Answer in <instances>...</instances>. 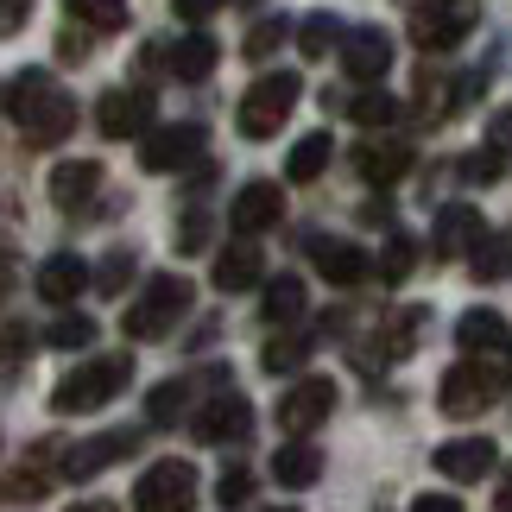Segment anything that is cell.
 Returning a JSON list of instances; mask_svg holds the SVG:
<instances>
[{
  "mask_svg": "<svg viewBox=\"0 0 512 512\" xmlns=\"http://www.w3.org/2000/svg\"><path fill=\"white\" fill-rule=\"evenodd\" d=\"M323 475V456H317V443H279V456H272V481L279 487H310Z\"/></svg>",
  "mask_w": 512,
  "mask_h": 512,
  "instance_id": "cell-24",
  "label": "cell"
},
{
  "mask_svg": "<svg viewBox=\"0 0 512 512\" xmlns=\"http://www.w3.org/2000/svg\"><path fill=\"white\" fill-rule=\"evenodd\" d=\"M329 133H310V140H298L291 146V159H285V177L291 184H310V177H323V165H329Z\"/></svg>",
  "mask_w": 512,
  "mask_h": 512,
  "instance_id": "cell-25",
  "label": "cell"
},
{
  "mask_svg": "<svg viewBox=\"0 0 512 512\" xmlns=\"http://www.w3.org/2000/svg\"><path fill=\"white\" fill-rule=\"evenodd\" d=\"M95 190H102V165L95 159H64L51 171V203L57 209H83Z\"/></svg>",
  "mask_w": 512,
  "mask_h": 512,
  "instance_id": "cell-21",
  "label": "cell"
},
{
  "mask_svg": "<svg viewBox=\"0 0 512 512\" xmlns=\"http://www.w3.org/2000/svg\"><path fill=\"white\" fill-rule=\"evenodd\" d=\"M437 475L449 481H481V475H494V443L487 437H456V443H443L437 449Z\"/></svg>",
  "mask_w": 512,
  "mask_h": 512,
  "instance_id": "cell-18",
  "label": "cell"
},
{
  "mask_svg": "<svg viewBox=\"0 0 512 512\" xmlns=\"http://www.w3.org/2000/svg\"><path fill=\"white\" fill-rule=\"evenodd\" d=\"M310 260H317V272L329 285H361L367 272H373V260L354 241H310Z\"/></svg>",
  "mask_w": 512,
  "mask_h": 512,
  "instance_id": "cell-19",
  "label": "cell"
},
{
  "mask_svg": "<svg viewBox=\"0 0 512 512\" xmlns=\"http://www.w3.org/2000/svg\"><path fill=\"white\" fill-rule=\"evenodd\" d=\"M184 310H190V279H177V272H159V279H146V291L127 304V336H140V342H165Z\"/></svg>",
  "mask_w": 512,
  "mask_h": 512,
  "instance_id": "cell-3",
  "label": "cell"
},
{
  "mask_svg": "<svg viewBox=\"0 0 512 512\" xmlns=\"http://www.w3.org/2000/svg\"><path fill=\"white\" fill-rule=\"evenodd\" d=\"M45 342H51V348H64V354H76V348H89V342H95V323L83 317V310H70V317H57V323L45 329Z\"/></svg>",
  "mask_w": 512,
  "mask_h": 512,
  "instance_id": "cell-32",
  "label": "cell"
},
{
  "mask_svg": "<svg viewBox=\"0 0 512 512\" xmlns=\"http://www.w3.org/2000/svg\"><path fill=\"white\" fill-rule=\"evenodd\" d=\"M475 19H481L475 0H430L411 13V38H418V51H449L475 32Z\"/></svg>",
  "mask_w": 512,
  "mask_h": 512,
  "instance_id": "cell-7",
  "label": "cell"
},
{
  "mask_svg": "<svg viewBox=\"0 0 512 512\" xmlns=\"http://www.w3.org/2000/svg\"><path fill=\"white\" fill-rule=\"evenodd\" d=\"M0 108L19 121V133H26L32 146H57L76 127V102L51 83V70H19L7 83V95H0Z\"/></svg>",
  "mask_w": 512,
  "mask_h": 512,
  "instance_id": "cell-1",
  "label": "cell"
},
{
  "mask_svg": "<svg viewBox=\"0 0 512 512\" xmlns=\"http://www.w3.org/2000/svg\"><path fill=\"white\" fill-rule=\"evenodd\" d=\"M348 114H354L361 127H392V121H399V102H392L386 89H361V95L348 102Z\"/></svg>",
  "mask_w": 512,
  "mask_h": 512,
  "instance_id": "cell-31",
  "label": "cell"
},
{
  "mask_svg": "<svg viewBox=\"0 0 512 512\" xmlns=\"http://www.w3.org/2000/svg\"><path fill=\"white\" fill-rule=\"evenodd\" d=\"M253 500V475H247V468H222V481H215V506H247Z\"/></svg>",
  "mask_w": 512,
  "mask_h": 512,
  "instance_id": "cell-36",
  "label": "cell"
},
{
  "mask_svg": "<svg viewBox=\"0 0 512 512\" xmlns=\"http://www.w3.org/2000/svg\"><path fill=\"white\" fill-rule=\"evenodd\" d=\"M222 7V0H177V19H190V26H203V19Z\"/></svg>",
  "mask_w": 512,
  "mask_h": 512,
  "instance_id": "cell-42",
  "label": "cell"
},
{
  "mask_svg": "<svg viewBox=\"0 0 512 512\" xmlns=\"http://www.w3.org/2000/svg\"><path fill=\"white\" fill-rule=\"evenodd\" d=\"M456 342H462L468 354H487V348H506L512 329H506L500 310H462V317H456Z\"/></svg>",
  "mask_w": 512,
  "mask_h": 512,
  "instance_id": "cell-23",
  "label": "cell"
},
{
  "mask_svg": "<svg viewBox=\"0 0 512 512\" xmlns=\"http://www.w3.org/2000/svg\"><path fill=\"white\" fill-rule=\"evenodd\" d=\"M298 95H304V83L291 70H266L260 83L241 95V133H247V140H272V133L291 121Z\"/></svg>",
  "mask_w": 512,
  "mask_h": 512,
  "instance_id": "cell-4",
  "label": "cell"
},
{
  "mask_svg": "<svg viewBox=\"0 0 512 512\" xmlns=\"http://www.w3.org/2000/svg\"><path fill=\"white\" fill-rule=\"evenodd\" d=\"M26 13H32V0H0V38H13L26 26Z\"/></svg>",
  "mask_w": 512,
  "mask_h": 512,
  "instance_id": "cell-41",
  "label": "cell"
},
{
  "mask_svg": "<svg viewBox=\"0 0 512 512\" xmlns=\"http://www.w3.org/2000/svg\"><path fill=\"white\" fill-rule=\"evenodd\" d=\"M64 7H70V19H83V26H121V19H127V0H64Z\"/></svg>",
  "mask_w": 512,
  "mask_h": 512,
  "instance_id": "cell-35",
  "label": "cell"
},
{
  "mask_svg": "<svg viewBox=\"0 0 512 512\" xmlns=\"http://www.w3.org/2000/svg\"><path fill=\"white\" fill-rule=\"evenodd\" d=\"M500 146H481V152H468V159H462V177H468V184H494V177H500Z\"/></svg>",
  "mask_w": 512,
  "mask_h": 512,
  "instance_id": "cell-39",
  "label": "cell"
},
{
  "mask_svg": "<svg viewBox=\"0 0 512 512\" xmlns=\"http://www.w3.org/2000/svg\"><path fill=\"white\" fill-rule=\"evenodd\" d=\"M140 443L133 430H102V437H89V443H76L70 456H64V481H95L108 462H121L127 449Z\"/></svg>",
  "mask_w": 512,
  "mask_h": 512,
  "instance_id": "cell-15",
  "label": "cell"
},
{
  "mask_svg": "<svg viewBox=\"0 0 512 512\" xmlns=\"http://www.w3.org/2000/svg\"><path fill=\"white\" fill-rule=\"evenodd\" d=\"M272 512H298V506H272Z\"/></svg>",
  "mask_w": 512,
  "mask_h": 512,
  "instance_id": "cell-49",
  "label": "cell"
},
{
  "mask_svg": "<svg viewBox=\"0 0 512 512\" xmlns=\"http://www.w3.org/2000/svg\"><path fill=\"white\" fill-rule=\"evenodd\" d=\"M95 272L76 260V253H51L45 266H38V298L45 304H76V291H89Z\"/></svg>",
  "mask_w": 512,
  "mask_h": 512,
  "instance_id": "cell-17",
  "label": "cell"
},
{
  "mask_svg": "<svg viewBox=\"0 0 512 512\" xmlns=\"http://www.w3.org/2000/svg\"><path fill=\"white\" fill-rule=\"evenodd\" d=\"M171 241H177V253H203V247H209V215H203V209H190L184 222H177Z\"/></svg>",
  "mask_w": 512,
  "mask_h": 512,
  "instance_id": "cell-37",
  "label": "cell"
},
{
  "mask_svg": "<svg viewBox=\"0 0 512 512\" xmlns=\"http://www.w3.org/2000/svg\"><path fill=\"white\" fill-rule=\"evenodd\" d=\"M184 405H190V380H165V386H152L146 418L152 424H177V418H184Z\"/></svg>",
  "mask_w": 512,
  "mask_h": 512,
  "instance_id": "cell-30",
  "label": "cell"
},
{
  "mask_svg": "<svg viewBox=\"0 0 512 512\" xmlns=\"http://www.w3.org/2000/svg\"><path fill=\"white\" fill-rule=\"evenodd\" d=\"M127 380H133V354L89 361V367H76V373H64V380L51 386V411H57V418H89V411L114 405V392H121Z\"/></svg>",
  "mask_w": 512,
  "mask_h": 512,
  "instance_id": "cell-2",
  "label": "cell"
},
{
  "mask_svg": "<svg viewBox=\"0 0 512 512\" xmlns=\"http://www.w3.org/2000/svg\"><path fill=\"white\" fill-rule=\"evenodd\" d=\"M430 323V310H399V317H392L386 323V361H399V354H411V348H418V329Z\"/></svg>",
  "mask_w": 512,
  "mask_h": 512,
  "instance_id": "cell-29",
  "label": "cell"
},
{
  "mask_svg": "<svg viewBox=\"0 0 512 512\" xmlns=\"http://www.w3.org/2000/svg\"><path fill=\"white\" fill-rule=\"evenodd\" d=\"M329 411H336V386H329V380H298L279 399V430H285V437H310Z\"/></svg>",
  "mask_w": 512,
  "mask_h": 512,
  "instance_id": "cell-10",
  "label": "cell"
},
{
  "mask_svg": "<svg viewBox=\"0 0 512 512\" xmlns=\"http://www.w3.org/2000/svg\"><path fill=\"white\" fill-rule=\"evenodd\" d=\"M411 512H462V500H456V494H424Z\"/></svg>",
  "mask_w": 512,
  "mask_h": 512,
  "instance_id": "cell-45",
  "label": "cell"
},
{
  "mask_svg": "<svg viewBox=\"0 0 512 512\" xmlns=\"http://www.w3.org/2000/svg\"><path fill=\"white\" fill-rule=\"evenodd\" d=\"M285 38H291V26H285V19H253V32H247V45H241V51L253 57V64H266V57L279 51Z\"/></svg>",
  "mask_w": 512,
  "mask_h": 512,
  "instance_id": "cell-34",
  "label": "cell"
},
{
  "mask_svg": "<svg viewBox=\"0 0 512 512\" xmlns=\"http://www.w3.org/2000/svg\"><path fill=\"white\" fill-rule=\"evenodd\" d=\"M342 70L354 76V83H380V76L392 70V38L380 26H348V38H342Z\"/></svg>",
  "mask_w": 512,
  "mask_h": 512,
  "instance_id": "cell-13",
  "label": "cell"
},
{
  "mask_svg": "<svg viewBox=\"0 0 512 512\" xmlns=\"http://www.w3.org/2000/svg\"><path fill=\"white\" fill-rule=\"evenodd\" d=\"M310 348H317V336H272V342L260 348V367H266V373H291V367L310 361Z\"/></svg>",
  "mask_w": 512,
  "mask_h": 512,
  "instance_id": "cell-26",
  "label": "cell"
},
{
  "mask_svg": "<svg viewBox=\"0 0 512 512\" xmlns=\"http://www.w3.org/2000/svg\"><path fill=\"white\" fill-rule=\"evenodd\" d=\"M196 152H203V127L177 121V127H152L146 140H140V165L146 171H184Z\"/></svg>",
  "mask_w": 512,
  "mask_h": 512,
  "instance_id": "cell-11",
  "label": "cell"
},
{
  "mask_svg": "<svg viewBox=\"0 0 512 512\" xmlns=\"http://www.w3.org/2000/svg\"><path fill=\"white\" fill-rule=\"evenodd\" d=\"M487 241V222H481V209H468V203H449L443 215H437V247L443 260H456V253H475Z\"/></svg>",
  "mask_w": 512,
  "mask_h": 512,
  "instance_id": "cell-16",
  "label": "cell"
},
{
  "mask_svg": "<svg viewBox=\"0 0 512 512\" xmlns=\"http://www.w3.org/2000/svg\"><path fill=\"white\" fill-rule=\"evenodd\" d=\"M494 399H500V367H487V361L449 367L443 386H437V405L449 411V418H475V411H487Z\"/></svg>",
  "mask_w": 512,
  "mask_h": 512,
  "instance_id": "cell-6",
  "label": "cell"
},
{
  "mask_svg": "<svg viewBox=\"0 0 512 512\" xmlns=\"http://www.w3.org/2000/svg\"><path fill=\"white\" fill-rule=\"evenodd\" d=\"M260 279H266V253H260L253 234H241L234 247L215 253V291H228V298H234V291H253Z\"/></svg>",
  "mask_w": 512,
  "mask_h": 512,
  "instance_id": "cell-14",
  "label": "cell"
},
{
  "mask_svg": "<svg viewBox=\"0 0 512 512\" xmlns=\"http://www.w3.org/2000/svg\"><path fill=\"white\" fill-rule=\"evenodd\" d=\"M152 89H108L102 102H95V127H102V140H146L152 133Z\"/></svg>",
  "mask_w": 512,
  "mask_h": 512,
  "instance_id": "cell-8",
  "label": "cell"
},
{
  "mask_svg": "<svg viewBox=\"0 0 512 512\" xmlns=\"http://www.w3.org/2000/svg\"><path fill=\"white\" fill-rule=\"evenodd\" d=\"M342 38H348V32H342L336 13H310L304 26H298V51H304V57H329V45H342Z\"/></svg>",
  "mask_w": 512,
  "mask_h": 512,
  "instance_id": "cell-28",
  "label": "cell"
},
{
  "mask_svg": "<svg viewBox=\"0 0 512 512\" xmlns=\"http://www.w3.org/2000/svg\"><path fill=\"white\" fill-rule=\"evenodd\" d=\"M215 57H222V45H215L209 32H184V38L165 51V70L177 76V83H203V76L215 70Z\"/></svg>",
  "mask_w": 512,
  "mask_h": 512,
  "instance_id": "cell-20",
  "label": "cell"
},
{
  "mask_svg": "<svg viewBox=\"0 0 512 512\" xmlns=\"http://www.w3.org/2000/svg\"><path fill=\"white\" fill-rule=\"evenodd\" d=\"M260 317H266V323H291V317H304V285H298V279H272V285H266V298H260Z\"/></svg>",
  "mask_w": 512,
  "mask_h": 512,
  "instance_id": "cell-27",
  "label": "cell"
},
{
  "mask_svg": "<svg viewBox=\"0 0 512 512\" xmlns=\"http://www.w3.org/2000/svg\"><path fill=\"white\" fill-rule=\"evenodd\" d=\"M133 512H196V468L190 462H152L133 487Z\"/></svg>",
  "mask_w": 512,
  "mask_h": 512,
  "instance_id": "cell-5",
  "label": "cell"
},
{
  "mask_svg": "<svg viewBox=\"0 0 512 512\" xmlns=\"http://www.w3.org/2000/svg\"><path fill=\"white\" fill-rule=\"evenodd\" d=\"M494 512H512V468H506V481H500V494H494Z\"/></svg>",
  "mask_w": 512,
  "mask_h": 512,
  "instance_id": "cell-47",
  "label": "cell"
},
{
  "mask_svg": "<svg viewBox=\"0 0 512 512\" xmlns=\"http://www.w3.org/2000/svg\"><path fill=\"white\" fill-rule=\"evenodd\" d=\"M354 171H361L367 184H399V177L411 171V146L405 140H367L361 152H354Z\"/></svg>",
  "mask_w": 512,
  "mask_h": 512,
  "instance_id": "cell-22",
  "label": "cell"
},
{
  "mask_svg": "<svg viewBox=\"0 0 512 512\" xmlns=\"http://www.w3.org/2000/svg\"><path fill=\"white\" fill-rule=\"evenodd\" d=\"M83 51H89L83 32H64V38H57V57H83Z\"/></svg>",
  "mask_w": 512,
  "mask_h": 512,
  "instance_id": "cell-46",
  "label": "cell"
},
{
  "mask_svg": "<svg viewBox=\"0 0 512 512\" xmlns=\"http://www.w3.org/2000/svg\"><path fill=\"white\" fill-rule=\"evenodd\" d=\"M133 285V253L127 247H114L102 266H95V291H102V298H121V291Z\"/></svg>",
  "mask_w": 512,
  "mask_h": 512,
  "instance_id": "cell-33",
  "label": "cell"
},
{
  "mask_svg": "<svg viewBox=\"0 0 512 512\" xmlns=\"http://www.w3.org/2000/svg\"><path fill=\"white\" fill-rule=\"evenodd\" d=\"M411 260H418V247H411L405 234H392V241H386V260H380V279H392V285H399L405 272H411Z\"/></svg>",
  "mask_w": 512,
  "mask_h": 512,
  "instance_id": "cell-38",
  "label": "cell"
},
{
  "mask_svg": "<svg viewBox=\"0 0 512 512\" xmlns=\"http://www.w3.org/2000/svg\"><path fill=\"white\" fill-rule=\"evenodd\" d=\"M70 512H114L108 500H83V506H70Z\"/></svg>",
  "mask_w": 512,
  "mask_h": 512,
  "instance_id": "cell-48",
  "label": "cell"
},
{
  "mask_svg": "<svg viewBox=\"0 0 512 512\" xmlns=\"http://www.w3.org/2000/svg\"><path fill=\"white\" fill-rule=\"evenodd\" d=\"M241 7H260V0H241Z\"/></svg>",
  "mask_w": 512,
  "mask_h": 512,
  "instance_id": "cell-50",
  "label": "cell"
},
{
  "mask_svg": "<svg viewBox=\"0 0 512 512\" xmlns=\"http://www.w3.org/2000/svg\"><path fill=\"white\" fill-rule=\"evenodd\" d=\"M247 430H253V405L241 399V392H215V399L196 411V443H209V449H222V443H247Z\"/></svg>",
  "mask_w": 512,
  "mask_h": 512,
  "instance_id": "cell-9",
  "label": "cell"
},
{
  "mask_svg": "<svg viewBox=\"0 0 512 512\" xmlns=\"http://www.w3.org/2000/svg\"><path fill=\"white\" fill-rule=\"evenodd\" d=\"M0 361H7V367L32 361V329H19V323H7V329H0Z\"/></svg>",
  "mask_w": 512,
  "mask_h": 512,
  "instance_id": "cell-40",
  "label": "cell"
},
{
  "mask_svg": "<svg viewBox=\"0 0 512 512\" xmlns=\"http://www.w3.org/2000/svg\"><path fill=\"white\" fill-rule=\"evenodd\" d=\"M279 215H285V190L272 184V177H253V184H241V190H234V203H228L234 234H266Z\"/></svg>",
  "mask_w": 512,
  "mask_h": 512,
  "instance_id": "cell-12",
  "label": "cell"
},
{
  "mask_svg": "<svg viewBox=\"0 0 512 512\" xmlns=\"http://www.w3.org/2000/svg\"><path fill=\"white\" fill-rule=\"evenodd\" d=\"M487 146H500V152L512 146V108H500V114H494V133H487Z\"/></svg>",
  "mask_w": 512,
  "mask_h": 512,
  "instance_id": "cell-44",
  "label": "cell"
},
{
  "mask_svg": "<svg viewBox=\"0 0 512 512\" xmlns=\"http://www.w3.org/2000/svg\"><path fill=\"white\" fill-rule=\"evenodd\" d=\"M13 279H19V260H13V247L0 241V304H7V291H13Z\"/></svg>",
  "mask_w": 512,
  "mask_h": 512,
  "instance_id": "cell-43",
  "label": "cell"
}]
</instances>
